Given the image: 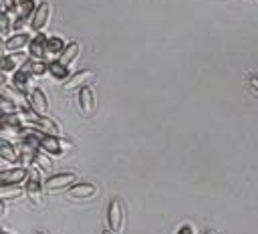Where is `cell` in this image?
Masks as SVG:
<instances>
[{
  "instance_id": "1",
  "label": "cell",
  "mask_w": 258,
  "mask_h": 234,
  "mask_svg": "<svg viewBox=\"0 0 258 234\" xmlns=\"http://www.w3.org/2000/svg\"><path fill=\"white\" fill-rule=\"evenodd\" d=\"M24 194L32 206H44V180L36 165L28 167V176L24 180Z\"/></svg>"
},
{
  "instance_id": "2",
  "label": "cell",
  "mask_w": 258,
  "mask_h": 234,
  "mask_svg": "<svg viewBox=\"0 0 258 234\" xmlns=\"http://www.w3.org/2000/svg\"><path fill=\"white\" fill-rule=\"evenodd\" d=\"M107 228L113 234H121L125 228V206L119 198H111L107 204Z\"/></svg>"
},
{
  "instance_id": "3",
  "label": "cell",
  "mask_w": 258,
  "mask_h": 234,
  "mask_svg": "<svg viewBox=\"0 0 258 234\" xmlns=\"http://www.w3.org/2000/svg\"><path fill=\"white\" fill-rule=\"evenodd\" d=\"M71 147H73V141L62 139V135H46V133H42V137H40V151H44L50 157H62Z\"/></svg>"
},
{
  "instance_id": "4",
  "label": "cell",
  "mask_w": 258,
  "mask_h": 234,
  "mask_svg": "<svg viewBox=\"0 0 258 234\" xmlns=\"http://www.w3.org/2000/svg\"><path fill=\"white\" fill-rule=\"evenodd\" d=\"M79 182V176L75 171H58L52 173L44 180V192L46 194H56V192H67L73 184Z\"/></svg>"
},
{
  "instance_id": "5",
  "label": "cell",
  "mask_w": 258,
  "mask_h": 234,
  "mask_svg": "<svg viewBox=\"0 0 258 234\" xmlns=\"http://www.w3.org/2000/svg\"><path fill=\"white\" fill-rule=\"evenodd\" d=\"M50 14H52V6L44 0V2H38L36 4V8H34V12H32V18H30V30L32 32H42L46 26H48V22H50Z\"/></svg>"
},
{
  "instance_id": "6",
  "label": "cell",
  "mask_w": 258,
  "mask_h": 234,
  "mask_svg": "<svg viewBox=\"0 0 258 234\" xmlns=\"http://www.w3.org/2000/svg\"><path fill=\"white\" fill-rule=\"evenodd\" d=\"M34 75L30 73V71H26V69H16L12 75H10V85L14 87V89H18L20 93H24V95H30L32 93V89L36 87V83H34Z\"/></svg>"
},
{
  "instance_id": "7",
  "label": "cell",
  "mask_w": 258,
  "mask_h": 234,
  "mask_svg": "<svg viewBox=\"0 0 258 234\" xmlns=\"http://www.w3.org/2000/svg\"><path fill=\"white\" fill-rule=\"evenodd\" d=\"M77 107H79V111L85 117H91L95 113V109H97V97H95V91H93L91 85L79 89V93H77Z\"/></svg>"
},
{
  "instance_id": "8",
  "label": "cell",
  "mask_w": 258,
  "mask_h": 234,
  "mask_svg": "<svg viewBox=\"0 0 258 234\" xmlns=\"http://www.w3.org/2000/svg\"><path fill=\"white\" fill-rule=\"evenodd\" d=\"M93 79H95V71H93V69H81V71L73 73V75L64 81V91H67V93H71V91H79V89L87 87Z\"/></svg>"
},
{
  "instance_id": "9",
  "label": "cell",
  "mask_w": 258,
  "mask_h": 234,
  "mask_svg": "<svg viewBox=\"0 0 258 234\" xmlns=\"http://www.w3.org/2000/svg\"><path fill=\"white\" fill-rule=\"evenodd\" d=\"M46 34L44 32H34L28 40V46H26V54L30 58H36V61H44V50H46Z\"/></svg>"
},
{
  "instance_id": "10",
  "label": "cell",
  "mask_w": 258,
  "mask_h": 234,
  "mask_svg": "<svg viewBox=\"0 0 258 234\" xmlns=\"http://www.w3.org/2000/svg\"><path fill=\"white\" fill-rule=\"evenodd\" d=\"M28 58V54H22V50L20 52H6L4 56H0V73L2 75H12L16 69H20L22 67V63Z\"/></svg>"
},
{
  "instance_id": "11",
  "label": "cell",
  "mask_w": 258,
  "mask_h": 234,
  "mask_svg": "<svg viewBox=\"0 0 258 234\" xmlns=\"http://www.w3.org/2000/svg\"><path fill=\"white\" fill-rule=\"evenodd\" d=\"M28 107L36 115H48V97L40 87H34L32 93L28 95Z\"/></svg>"
},
{
  "instance_id": "12",
  "label": "cell",
  "mask_w": 258,
  "mask_h": 234,
  "mask_svg": "<svg viewBox=\"0 0 258 234\" xmlns=\"http://www.w3.org/2000/svg\"><path fill=\"white\" fill-rule=\"evenodd\" d=\"M97 194V186L91 182H77L67 190V196L71 200H91Z\"/></svg>"
},
{
  "instance_id": "13",
  "label": "cell",
  "mask_w": 258,
  "mask_h": 234,
  "mask_svg": "<svg viewBox=\"0 0 258 234\" xmlns=\"http://www.w3.org/2000/svg\"><path fill=\"white\" fill-rule=\"evenodd\" d=\"M28 176V167H22V165H12V167H6V169H0V184H24Z\"/></svg>"
},
{
  "instance_id": "14",
  "label": "cell",
  "mask_w": 258,
  "mask_h": 234,
  "mask_svg": "<svg viewBox=\"0 0 258 234\" xmlns=\"http://www.w3.org/2000/svg\"><path fill=\"white\" fill-rule=\"evenodd\" d=\"M28 40H30V36L24 30H18L4 38V48H6V52H20L28 46Z\"/></svg>"
},
{
  "instance_id": "15",
  "label": "cell",
  "mask_w": 258,
  "mask_h": 234,
  "mask_svg": "<svg viewBox=\"0 0 258 234\" xmlns=\"http://www.w3.org/2000/svg\"><path fill=\"white\" fill-rule=\"evenodd\" d=\"M18 155L20 153H18L16 143L10 141V139L0 137V159L6 161V163H10V165H18Z\"/></svg>"
},
{
  "instance_id": "16",
  "label": "cell",
  "mask_w": 258,
  "mask_h": 234,
  "mask_svg": "<svg viewBox=\"0 0 258 234\" xmlns=\"http://www.w3.org/2000/svg\"><path fill=\"white\" fill-rule=\"evenodd\" d=\"M79 54H81V44L77 42V40H71V42H67V46H64V50L60 52V56L56 58L60 65H64L67 69H71L73 65H75V61L79 58Z\"/></svg>"
},
{
  "instance_id": "17",
  "label": "cell",
  "mask_w": 258,
  "mask_h": 234,
  "mask_svg": "<svg viewBox=\"0 0 258 234\" xmlns=\"http://www.w3.org/2000/svg\"><path fill=\"white\" fill-rule=\"evenodd\" d=\"M32 127H36L38 131H42V133H46V135H62L60 125H58L52 117H48V115H38L36 121L32 123Z\"/></svg>"
},
{
  "instance_id": "18",
  "label": "cell",
  "mask_w": 258,
  "mask_h": 234,
  "mask_svg": "<svg viewBox=\"0 0 258 234\" xmlns=\"http://www.w3.org/2000/svg\"><path fill=\"white\" fill-rule=\"evenodd\" d=\"M64 40L60 36H48L46 38V50H44V61H56L60 56V52L64 50Z\"/></svg>"
},
{
  "instance_id": "19",
  "label": "cell",
  "mask_w": 258,
  "mask_h": 234,
  "mask_svg": "<svg viewBox=\"0 0 258 234\" xmlns=\"http://www.w3.org/2000/svg\"><path fill=\"white\" fill-rule=\"evenodd\" d=\"M22 69L30 71L34 77H44V75H48V63H46V61H36V58H30V56L22 63Z\"/></svg>"
},
{
  "instance_id": "20",
  "label": "cell",
  "mask_w": 258,
  "mask_h": 234,
  "mask_svg": "<svg viewBox=\"0 0 258 234\" xmlns=\"http://www.w3.org/2000/svg\"><path fill=\"white\" fill-rule=\"evenodd\" d=\"M48 75H50L54 81L64 83V81L71 77V71H69L64 65H60L58 61H48Z\"/></svg>"
},
{
  "instance_id": "21",
  "label": "cell",
  "mask_w": 258,
  "mask_h": 234,
  "mask_svg": "<svg viewBox=\"0 0 258 234\" xmlns=\"http://www.w3.org/2000/svg\"><path fill=\"white\" fill-rule=\"evenodd\" d=\"M20 194H24V184H4V186H0V200L2 202L14 200Z\"/></svg>"
},
{
  "instance_id": "22",
  "label": "cell",
  "mask_w": 258,
  "mask_h": 234,
  "mask_svg": "<svg viewBox=\"0 0 258 234\" xmlns=\"http://www.w3.org/2000/svg\"><path fill=\"white\" fill-rule=\"evenodd\" d=\"M34 165H36L38 169H46V171H48V169L52 167V157L38 149V151H34Z\"/></svg>"
},
{
  "instance_id": "23",
  "label": "cell",
  "mask_w": 258,
  "mask_h": 234,
  "mask_svg": "<svg viewBox=\"0 0 258 234\" xmlns=\"http://www.w3.org/2000/svg\"><path fill=\"white\" fill-rule=\"evenodd\" d=\"M10 34H12V18L4 10H0V36L6 38Z\"/></svg>"
},
{
  "instance_id": "24",
  "label": "cell",
  "mask_w": 258,
  "mask_h": 234,
  "mask_svg": "<svg viewBox=\"0 0 258 234\" xmlns=\"http://www.w3.org/2000/svg\"><path fill=\"white\" fill-rule=\"evenodd\" d=\"M0 8L12 18L14 22V16H16V0H0Z\"/></svg>"
},
{
  "instance_id": "25",
  "label": "cell",
  "mask_w": 258,
  "mask_h": 234,
  "mask_svg": "<svg viewBox=\"0 0 258 234\" xmlns=\"http://www.w3.org/2000/svg\"><path fill=\"white\" fill-rule=\"evenodd\" d=\"M175 234H196V228H194L191 224H181Z\"/></svg>"
},
{
  "instance_id": "26",
  "label": "cell",
  "mask_w": 258,
  "mask_h": 234,
  "mask_svg": "<svg viewBox=\"0 0 258 234\" xmlns=\"http://www.w3.org/2000/svg\"><path fill=\"white\" fill-rule=\"evenodd\" d=\"M248 87L258 95V77H256V75H250V77H248Z\"/></svg>"
},
{
  "instance_id": "27",
  "label": "cell",
  "mask_w": 258,
  "mask_h": 234,
  "mask_svg": "<svg viewBox=\"0 0 258 234\" xmlns=\"http://www.w3.org/2000/svg\"><path fill=\"white\" fill-rule=\"evenodd\" d=\"M6 85H8V77L0 73V95H2V91H4V87H6Z\"/></svg>"
},
{
  "instance_id": "28",
  "label": "cell",
  "mask_w": 258,
  "mask_h": 234,
  "mask_svg": "<svg viewBox=\"0 0 258 234\" xmlns=\"http://www.w3.org/2000/svg\"><path fill=\"white\" fill-rule=\"evenodd\" d=\"M6 54V48H4V38L0 36V56H4Z\"/></svg>"
},
{
  "instance_id": "29",
  "label": "cell",
  "mask_w": 258,
  "mask_h": 234,
  "mask_svg": "<svg viewBox=\"0 0 258 234\" xmlns=\"http://www.w3.org/2000/svg\"><path fill=\"white\" fill-rule=\"evenodd\" d=\"M204 234H216V232H214V230H210V228H208V230H204Z\"/></svg>"
},
{
  "instance_id": "30",
  "label": "cell",
  "mask_w": 258,
  "mask_h": 234,
  "mask_svg": "<svg viewBox=\"0 0 258 234\" xmlns=\"http://www.w3.org/2000/svg\"><path fill=\"white\" fill-rule=\"evenodd\" d=\"M101 234H113V232H111V230H109V228H107V230H103V232H101Z\"/></svg>"
},
{
  "instance_id": "31",
  "label": "cell",
  "mask_w": 258,
  "mask_h": 234,
  "mask_svg": "<svg viewBox=\"0 0 258 234\" xmlns=\"http://www.w3.org/2000/svg\"><path fill=\"white\" fill-rule=\"evenodd\" d=\"M0 234H10L8 230H4V228H0Z\"/></svg>"
},
{
  "instance_id": "32",
  "label": "cell",
  "mask_w": 258,
  "mask_h": 234,
  "mask_svg": "<svg viewBox=\"0 0 258 234\" xmlns=\"http://www.w3.org/2000/svg\"><path fill=\"white\" fill-rule=\"evenodd\" d=\"M36 234H46V232H42V230H38V232H36Z\"/></svg>"
},
{
  "instance_id": "33",
  "label": "cell",
  "mask_w": 258,
  "mask_h": 234,
  "mask_svg": "<svg viewBox=\"0 0 258 234\" xmlns=\"http://www.w3.org/2000/svg\"><path fill=\"white\" fill-rule=\"evenodd\" d=\"M0 10H2V8H0Z\"/></svg>"
}]
</instances>
